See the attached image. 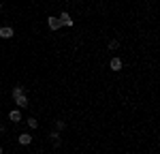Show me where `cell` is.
<instances>
[{
	"label": "cell",
	"instance_id": "obj_1",
	"mask_svg": "<svg viewBox=\"0 0 160 154\" xmlns=\"http://www.w3.org/2000/svg\"><path fill=\"white\" fill-rule=\"evenodd\" d=\"M47 28H49L51 32L60 30V28H62V26H60V19H58V17H53V15H49V17H47Z\"/></svg>",
	"mask_w": 160,
	"mask_h": 154
},
{
	"label": "cell",
	"instance_id": "obj_2",
	"mask_svg": "<svg viewBox=\"0 0 160 154\" xmlns=\"http://www.w3.org/2000/svg\"><path fill=\"white\" fill-rule=\"evenodd\" d=\"M58 19H60V26H64V28H71V26H73V17H71V15H68L66 11L62 13Z\"/></svg>",
	"mask_w": 160,
	"mask_h": 154
},
{
	"label": "cell",
	"instance_id": "obj_3",
	"mask_svg": "<svg viewBox=\"0 0 160 154\" xmlns=\"http://www.w3.org/2000/svg\"><path fill=\"white\" fill-rule=\"evenodd\" d=\"M122 66H124L122 58H111V60H109V69H111V71H115V73L122 71Z\"/></svg>",
	"mask_w": 160,
	"mask_h": 154
},
{
	"label": "cell",
	"instance_id": "obj_4",
	"mask_svg": "<svg viewBox=\"0 0 160 154\" xmlns=\"http://www.w3.org/2000/svg\"><path fill=\"white\" fill-rule=\"evenodd\" d=\"M13 34H15L13 26H2V28H0V38H11Z\"/></svg>",
	"mask_w": 160,
	"mask_h": 154
},
{
	"label": "cell",
	"instance_id": "obj_5",
	"mask_svg": "<svg viewBox=\"0 0 160 154\" xmlns=\"http://www.w3.org/2000/svg\"><path fill=\"white\" fill-rule=\"evenodd\" d=\"M9 120L15 122V124L22 122V111H19V109H11V111H9Z\"/></svg>",
	"mask_w": 160,
	"mask_h": 154
},
{
	"label": "cell",
	"instance_id": "obj_6",
	"mask_svg": "<svg viewBox=\"0 0 160 154\" xmlns=\"http://www.w3.org/2000/svg\"><path fill=\"white\" fill-rule=\"evenodd\" d=\"M17 141H19V146H30V143H32V135H30V133H22Z\"/></svg>",
	"mask_w": 160,
	"mask_h": 154
},
{
	"label": "cell",
	"instance_id": "obj_7",
	"mask_svg": "<svg viewBox=\"0 0 160 154\" xmlns=\"http://www.w3.org/2000/svg\"><path fill=\"white\" fill-rule=\"evenodd\" d=\"M49 139H51V143L58 148V146H62V141H60V131H51L49 133Z\"/></svg>",
	"mask_w": 160,
	"mask_h": 154
},
{
	"label": "cell",
	"instance_id": "obj_8",
	"mask_svg": "<svg viewBox=\"0 0 160 154\" xmlns=\"http://www.w3.org/2000/svg\"><path fill=\"white\" fill-rule=\"evenodd\" d=\"M15 103H17V109L28 107V96H26V94H19V96H15Z\"/></svg>",
	"mask_w": 160,
	"mask_h": 154
},
{
	"label": "cell",
	"instance_id": "obj_9",
	"mask_svg": "<svg viewBox=\"0 0 160 154\" xmlns=\"http://www.w3.org/2000/svg\"><path fill=\"white\" fill-rule=\"evenodd\" d=\"M19 94H24V88H22V86H15V88L11 90V96L15 99V96H19Z\"/></svg>",
	"mask_w": 160,
	"mask_h": 154
},
{
	"label": "cell",
	"instance_id": "obj_10",
	"mask_svg": "<svg viewBox=\"0 0 160 154\" xmlns=\"http://www.w3.org/2000/svg\"><path fill=\"white\" fill-rule=\"evenodd\" d=\"M107 47H109L111 51H113V49H118V47H120V41H115V38H113V41H109V45H107Z\"/></svg>",
	"mask_w": 160,
	"mask_h": 154
},
{
	"label": "cell",
	"instance_id": "obj_11",
	"mask_svg": "<svg viewBox=\"0 0 160 154\" xmlns=\"http://www.w3.org/2000/svg\"><path fill=\"white\" fill-rule=\"evenodd\" d=\"M37 126H38L37 118H28V128H37Z\"/></svg>",
	"mask_w": 160,
	"mask_h": 154
},
{
	"label": "cell",
	"instance_id": "obj_12",
	"mask_svg": "<svg viewBox=\"0 0 160 154\" xmlns=\"http://www.w3.org/2000/svg\"><path fill=\"white\" fill-rule=\"evenodd\" d=\"M64 126H66V124H64V122H62V120H58V122H56V131H64Z\"/></svg>",
	"mask_w": 160,
	"mask_h": 154
},
{
	"label": "cell",
	"instance_id": "obj_13",
	"mask_svg": "<svg viewBox=\"0 0 160 154\" xmlns=\"http://www.w3.org/2000/svg\"><path fill=\"white\" fill-rule=\"evenodd\" d=\"M0 154H2V146H0Z\"/></svg>",
	"mask_w": 160,
	"mask_h": 154
},
{
	"label": "cell",
	"instance_id": "obj_14",
	"mask_svg": "<svg viewBox=\"0 0 160 154\" xmlns=\"http://www.w3.org/2000/svg\"><path fill=\"white\" fill-rule=\"evenodd\" d=\"M0 9H2V2H0Z\"/></svg>",
	"mask_w": 160,
	"mask_h": 154
}]
</instances>
